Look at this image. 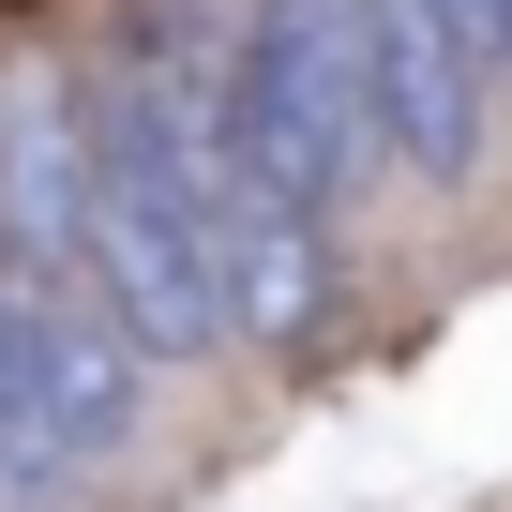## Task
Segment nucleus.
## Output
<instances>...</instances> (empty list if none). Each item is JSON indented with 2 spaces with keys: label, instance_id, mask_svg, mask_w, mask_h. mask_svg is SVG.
I'll use <instances>...</instances> for the list:
<instances>
[{
  "label": "nucleus",
  "instance_id": "1",
  "mask_svg": "<svg viewBox=\"0 0 512 512\" xmlns=\"http://www.w3.org/2000/svg\"><path fill=\"white\" fill-rule=\"evenodd\" d=\"M226 166L332 226L377 181V106H362V31L347 0H241L226 31Z\"/></svg>",
  "mask_w": 512,
  "mask_h": 512
},
{
  "label": "nucleus",
  "instance_id": "2",
  "mask_svg": "<svg viewBox=\"0 0 512 512\" xmlns=\"http://www.w3.org/2000/svg\"><path fill=\"white\" fill-rule=\"evenodd\" d=\"M136 392H151V362L121 347V317L76 272H16V302H0V497L106 467L136 437Z\"/></svg>",
  "mask_w": 512,
  "mask_h": 512
},
{
  "label": "nucleus",
  "instance_id": "3",
  "mask_svg": "<svg viewBox=\"0 0 512 512\" xmlns=\"http://www.w3.org/2000/svg\"><path fill=\"white\" fill-rule=\"evenodd\" d=\"M347 31H362L377 166H407V181H467V166H482V46L452 31V0H347Z\"/></svg>",
  "mask_w": 512,
  "mask_h": 512
},
{
  "label": "nucleus",
  "instance_id": "4",
  "mask_svg": "<svg viewBox=\"0 0 512 512\" xmlns=\"http://www.w3.org/2000/svg\"><path fill=\"white\" fill-rule=\"evenodd\" d=\"M91 241V91L61 61H0V256L76 272Z\"/></svg>",
  "mask_w": 512,
  "mask_h": 512
},
{
  "label": "nucleus",
  "instance_id": "5",
  "mask_svg": "<svg viewBox=\"0 0 512 512\" xmlns=\"http://www.w3.org/2000/svg\"><path fill=\"white\" fill-rule=\"evenodd\" d=\"M452 31H467V46H482V61L512 76V0H452Z\"/></svg>",
  "mask_w": 512,
  "mask_h": 512
}]
</instances>
